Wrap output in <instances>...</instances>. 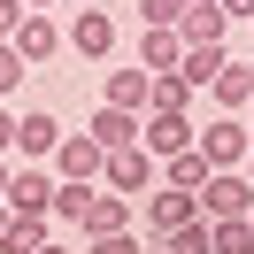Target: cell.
Instances as JSON below:
<instances>
[{
  "label": "cell",
  "mask_w": 254,
  "mask_h": 254,
  "mask_svg": "<svg viewBox=\"0 0 254 254\" xmlns=\"http://www.w3.org/2000/svg\"><path fill=\"white\" fill-rule=\"evenodd\" d=\"M223 62H231L223 47H185V54H177V77H185L192 93H208V85L223 77Z\"/></svg>",
  "instance_id": "obj_16"
},
{
  "label": "cell",
  "mask_w": 254,
  "mask_h": 254,
  "mask_svg": "<svg viewBox=\"0 0 254 254\" xmlns=\"http://www.w3.org/2000/svg\"><path fill=\"white\" fill-rule=\"evenodd\" d=\"M16 154V108H8V100H0V162Z\"/></svg>",
  "instance_id": "obj_27"
},
{
  "label": "cell",
  "mask_w": 254,
  "mask_h": 254,
  "mask_svg": "<svg viewBox=\"0 0 254 254\" xmlns=\"http://www.w3.org/2000/svg\"><path fill=\"white\" fill-rule=\"evenodd\" d=\"M208 177H216V170H208V154H200V146H185V154H170V162H162V185H170V192H200Z\"/></svg>",
  "instance_id": "obj_17"
},
{
  "label": "cell",
  "mask_w": 254,
  "mask_h": 254,
  "mask_svg": "<svg viewBox=\"0 0 254 254\" xmlns=\"http://www.w3.org/2000/svg\"><path fill=\"white\" fill-rule=\"evenodd\" d=\"M247 231H254V208H247Z\"/></svg>",
  "instance_id": "obj_37"
},
{
  "label": "cell",
  "mask_w": 254,
  "mask_h": 254,
  "mask_svg": "<svg viewBox=\"0 0 254 254\" xmlns=\"http://www.w3.org/2000/svg\"><path fill=\"white\" fill-rule=\"evenodd\" d=\"M208 254H254L247 216H223V223H208Z\"/></svg>",
  "instance_id": "obj_21"
},
{
  "label": "cell",
  "mask_w": 254,
  "mask_h": 254,
  "mask_svg": "<svg viewBox=\"0 0 254 254\" xmlns=\"http://www.w3.org/2000/svg\"><path fill=\"white\" fill-rule=\"evenodd\" d=\"M177 54H185V39H177V31H139V69H154V77H162V69H177Z\"/></svg>",
  "instance_id": "obj_19"
},
{
  "label": "cell",
  "mask_w": 254,
  "mask_h": 254,
  "mask_svg": "<svg viewBox=\"0 0 254 254\" xmlns=\"http://www.w3.org/2000/svg\"><path fill=\"white\" fill-rule=\"evenodd\" d=\"M185 108H192V85L177 77V69H162V77H154V100H146V116H185Z\"/></svg>",
  "instance_id": "obj_20"
},
{
  "label": "cell",
  "mask_w": 254,
  "mask_h": 254,
  "mask_svg": "<svg viewBox=\"0 0 254 254\" xmlns=\"http://www.w3.org/2000/svg\"><path fill=\"white\" fill-rule=\"evenodd\" d=\"M247 93H254V62H247Z\"/></svg>",
  "instance_id": "obj_34"
},
{
  "label": "cell",
  "mask_w": 254,
  "mask_h": 254,
  "mask_svg": "<svg viewBox=\"0 0 254 254\" xmlns=\"http://www.w3.org/2000/svg\"><path fill=\"white\" fill-rule=\"evenodd\" d=\"M185 0H139V31H177Z\"/></svg>",
  "instance_id": "obj_24"
},
{
  "label": "cell",
  "mask_w": 254,
  "mask_h": 254,
  "mask_svg": "<svg viewBox=\"0 0 254 254\" xmlns=\"http://www.w3.org/2000/svg\"><path fill=\"white\" fill-rule=\"evenodd\" d=\"M23 8H54V0H23Z\"/></svg>",
  "instance_id": "obj_32"
},
{
  "label": "cell",
  "mask_w": 254,
  "mask_h": 254,
  "mask_svg": "<svg viewBox=\"0 0 254 254\" xmlns=\"http://www.w3.org/2000/svg\"><path fill=\"white\" fill-rule=\"evenodd\" d=\"M146 100H154V69H139V62L108 69V85H100V108H124V116H146Z\"/></svg>",
  "instance_id": "obj_6"
},
{
  "label": "cell",
  "mask_w": 254,
  "mask_h": 254,
  "mask_svg": "<svg viewBox=\"0 0 254 254\" xmlns=\"http://www.w3.org/2000/svg\"><path fill=\"white\" fill-rule=\"evenodd\" d=\"M16 23H23V0H0V39H16Z\"/></svg>",
  "instance_id": "obj_28"
},
{
  "label": "cell",
  "mask_w": 254,
  "mask_h": 254,
  "mask_svg": "<svg viewBox=\"0 0 254 254\" xmlns=\"http://www.w3.org/2000/svg\"><path fill=\"white\" fill-rule=\"evenodd\" d=\"M85 8H93V0H85Z\"/></svg>",
  "instance_id": "obj_38"
},
{
  "label": "cell",
  "mask_w": 254,
  "mask_h": 254,
  "mask_svg": "<svg viewBox=\"0 0 254 254\" xmlns=\"http://www.w3.org/2000/svg\"><path fill=\"white\" fill-rule=\"evenodd\" d=\"M39 254H62V239H54V247H39Z\"/></svg>",
  "instance_id": "obj_33"
},
{
  "label": "cell",
  "mask_w": 254,
  "mask_h": 254,
  "mask_svg": "<svg viewBox=\"0 0 254 254\" xmlns=\"http://www.w3.org/2000/svg\"><path fill=\"white\" fill-rule=\"evenodd\" d=\"M192 216H200V208H192V192H170V185H154V192H146V216H139V223H146L139 239H170V231H185Z\"/></svg>",
  "instance_id": "obj_9"
},
{
  "label": "cell",
  "mask_w": 254,
  "mask_h": 254,
  "mask_svg": "<svg viewBox=\"0 0 254 254\" xmlns=\"http://www.w3.org/2000/svg\"><path fill=\"white\" fill-rule=\"evenodd\" d=\"M100 185H108V192H124V200H131V192L146 200V192L162 185V162L146 154V146H124V154H108V162H100Z\"/></svg>",
  "instance_id": "obj_2"
},
{
  "label": "cell",
  "mask_w": 254,
  "mask_h": 254,
  "mask_svg": "<svg viewBox=\"0 0 254 254\" xmlns=\"http://www.w3.org/2000/svg\"><path fill=\"white\" fill-rule=\"evenodd\" d=\"M47 208H54V170H39V162L8 170V216H47Z\"/></svg>",
  "instance_id": "obj_7"
},
{
  "label": "cell",
  "mask_w": 254,
  "mask_h": 254,
  "mask_svg": "<svg viewBox=\"0 0 254 254\" xmlns=\"http://www.w3.org/2000/svg\"><path fill=\"white\" fill-rule=\"evenodd\" d=\"M100 146L85 139V131H62V146H54V177H62V185H100Z\"/></svg>",
  "instance_id": "obj_8"
},
{
  "label": "cell",
  "mask_w": 254,
  "mask_h": 254,
  "mask_svg": "<svg viewBox=\"0 0 254 254\" xmlns=\"http://www.w3.org/2000/svg\"><path fill=\"white\" fill-rule=\"evenodd\" d=\"M77 231H85V239H116V231H139V223H131V200H124V192H108V185H100Z\"/></svg>",
  "instance_id": "obj_13"
},
{
  "label": "cell",
  "mask_w": 254,
  "mask_h": 254,
  "mask_svg": "<svg viewBox=\"0 0 254 254\" xmlns=\"http://www.w3.org/2000/svg\"><path fill=\"white\" fill-rule=\"evenodd\" d=\"M8 170H16V162H0V208H8Z\"/></svg>",
  "instance_id": "obj_30"
},
{
  "label": "cell",
  "mask_w": 254,
  "mask_h": 254,
  "mask_svg": "<svg viewBox=\"0 0 254 254\" xmlns=\"http://www.w3.org/2000/svg\"><path fill=\"white\" fill-rule=\"evenodd\" d=\"M85 254H146L139 231H116V239H85Z\"/></svg>",
  "instance_id": "obj_26"
},
{
  "label": "cell",
  "mask_w": 254,
  "mask_h": 254,
  "mask_svg": "<svg viewBox=\"0 0 254 254\" xmlns=\"http://www.w3.org/2000/svg\"><path fill=\"white\" fill-rule=\"evenodd\" d=\"M139 146H146L154 162L185 154V146H192V116H139Z\"/></svg>",
  "instance_id": "obj_11"
},
{
  "label": "cell",
  "mask_w": 254,
  "mask_h": 254,
  "mask_svg": "<svg viewBox=\"0 0 254 254\" xmlns=\"http://www.w3.org/2000/svg\"><path fill=\"white\" fill-rule=\"evenodd\" d=\"M208 93L223 100V116H239V108H247V100H254V93H247V62H223V77L208 85Z\"/></svg>",
  "instance_id": "obj_22"
},
{
  "label": "cell",
  "mask_w": 254,
  "mask_h": 254,
  "mask_svg": "<svg viewBox=\"0 0 254 254\" xmlns=\"http://www.w3.org/2000/svg\"><path fill=\"white\" fill-rule=\"evenodd\" d=\"M247 131H254V100H247Z\"/></svg>",
  "instance_id": "obj_35"
},
{
  "label": "cell",
  "mask_w": 254,
  "mask_h": 254,
  "mask_svg": "<svg viewBox=\"0 0 254 254\" xmlns=\"http://www.w3.org/2000/svg\"><path fill=\"white\" fill-rule=\"evenodd\" d=\"M247 185H254V146H247Z\"/></svg>",
  "instance_id": "obj_31"
},
{
  "label": "cell",
  "mask_w": 254,
  "mask_h": 254,
  "mask_svg": "<svg viewBox=\"0 0 254 254\" xmlns=\"http://www.w3.org/2000/svg\"><path fill=\"white\" fill-rule=\"evenodd\" d=\"M54 146H62V116L54 108H23L16 116V154L23 162H54Z\"/></svg>",
  "instance_id": "obj_10"
},
{
  "label": "cell",
  "mask_w": 254,
  "mask_h": 254,
  "mask_svg": "<svg viewBox=\"0 0 254 254\" xmlns=\"http://www.w3.org/2000/svg\"><path fill=\"white\" fill-rule=\"evenodd\" d=\"M192 146L208 154V170H247V146H254V131L239 124V116H216V124H192Z\"/></svg>",
  "instance_id": "obj_1"
},
{
  "label": "cell",
  "mask_w": 254,
  "mask_h": 254,
  "mask_svg": "<svg viewBox=\"0 0 254 254\" xmlns=\"http://www.w3.org/2000/svg\"><path fill=\"white\" fill-rule=\"evenodd\" d=\"M85 139H93L100 154H124V146H139V116H124V108H93Z\"/></svg>",
  "instance_id": "obj_14"
},
{
  "label": "cell",
  "mask_w": 254,
  "mask_h": 254,
  "mask_svg": "<svg viewBox=\"0 0 254 254\" xmlns=\"http://www.w3.org/2000/svg\"><path fill=\"white\" fill-rule=\"evenodd\" d=\"M0 231H8V208H0Z\"/></svg>",
  "instance_id": "obj_36"
},
{
  "label": "cell",
  "mask_w": 254,
  "mask_h": 254,
  "mask_svg": "<svg viewBox=\"0 0 254 254\" xmlns=\"http://www.w3.org/2000/svg\"><path fill=\"white\" fill-rule=\"evenodd\" d=\"M8 47L23 54V62H54V54H62V23H54V8H23V23H16V39H8Z\"/></svg>",
  "instance_id": "obj_4"
},
{
  "label": "cell",
  "mask_w": 254,
  "mask_h": 254,
  "mask_svg": "<svg viewBox=\"0 0 254 254\" xmlns=\"http://www.w3.org/2000/svg\"><path fill=\"white\" fill-rule=\"evenodd\" d=\"M146 254H208V223L192 216L185 231H170V239H154V247H146Z\"/></svg>",
  "instance_id": "obj_23"
},
{
  "label": "cell",
  "mask_w": 254,
  "mask_h": 254,
  "mask_svg": "<svg viewBox=\"0 0 254 254\" xmlns=\"http://www.w3.org/2000/svg\"><path fill=\"white\" fill-rule=\"evenodd\" d=\"M223 31H231V16H223L216 0H185V16H177V39L185 47H223Z\"/></svg>",
  "instance_id": "obj_12"
},
{
  "label": "cell",
  "mask_w": 254,
  "mask_h": 254,
  "mask_svg": "<svg viewBox=\"0 0 254 254\" xmlns=\"http://www.w3.org/2000/svg\"><path fill=\"white\" fill-rule=\"evenodd\" d=\"M23 77H31V62H23V54H16V47H8V39H0V100L16 93V85H23Z\"/></svg>",
  "instance_id": "obj_25"
},
{
  "label": "cell",
  "mask_w": 254,
  "mask_h": 254,
  "mask_svg": "<svg viewBox=\"0 0 254 254\" xmlns=\"http://www.w3.org/2000/svg\"><path fill=\"white\" fill-rule=\"evenodd\" d=\"M69 54H77V62H108L116 54V16L108 8H77V16H69Z\"/></svg>",
  "instance_id": "obj_5"
},
{
  "label": "cell",
  "mask_w": 254,
  "mask_h": 254,
  "mask_svg": "<svg viewBox=\"0 0 254 254\" xmlns=\"http://www.w3.org/2000/svg\"><path fill=\"white\" fill-rule=\"evenodd\" d=\"M192 208H200V223H223V216H247L254 208V185H247V170H216L200 192H192Z\"/></svg>",
  "instance_id": "obj_3"
},
{
  "label": "cell",
  "mask_w": 254,
  "mask_h": 254,
  "mask_svg": "<svg viewBox=\"0 0 254 254\" xmlns=\"http://www.w3.org/2000/svg\"><path fill=\"white\" fill-rule=\"evenodd\" d=\"M39 247H54V216H8L0 254H39Z\"/></svg>",
  "instance_id": "obj_15"
},
{
  "label": "cell",
  "mask_w": 254,
  "mask_h": 254,
  "mask_svg": "<svg viewBox=\"0 0 254 254\" xmlns=\"http://www.w3.org/2000/svg\"><path fill=\"white\" fill-rule=\"evenodd\" d=\"M93 192H100V185H62V177H54V208H47V216L62 223V231H77L85 208H93Z\"/></svg>",
  "instance_id": "obj_18"
},
{
  "label": "cell",
  "mask_w": 254,
  "mask_h": 254,
  "mask_svg": "<svg viewBox=\"0 0 254 254\" xmlns=\"http://www.w3.org/2000/svg\"><path fill=\"white\" fill-rule=\"evenodd\" d=\"M216 8H223L231 23H254V0H216Z\"/></svg>",
  "instance_id": "obj_29"
}]
</instances>
